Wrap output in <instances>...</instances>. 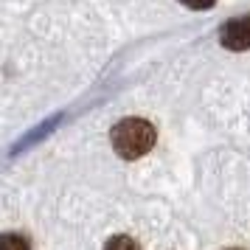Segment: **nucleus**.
Returning <instances> with one entry per match:
<instances>
[{"label": "nucleus", "mask_w": 250, "mask_h": 250, "mask_svg": "<svg viewBox=\"0 0 250 250\" xmlns=\"http://www.w3.org/2000/svg\"><path fill=\"white\" fill-rule=\"evenodd\" d=\"M155 126L144 118H124L113 126V146L124 160L144 158L149 149L155 146Z\"/></svg>", "instance_id": "f257e3e1"}, {"label": "nucleus", "mask_w": 250, "mask_h": 250, "mask_svg": "<svg viewBox=\"0 0 250 250\" xmlns=\"http://www.w3.org/2000/svg\"><path fill=\"white\" fill-rule=\"evenodd\" d=\"M222 45L230 48V51H245L250 42V34H248V20H230L228 25H222Z\"/></svg>", "instance_id": "f03ea898"}, {"label": "nucleus", "mask_w": 250, "mask_h": 250, "mask_svg": "<svg viewBox=\"0 0 250 250\" xmlns=\"http://www.w3.org/2000/svg\"><path fill=\"white\" fill-rule=\"evenodd\" d=\"M0 250H31L20 233H3L0 236Z\"/></svg>", "instance_id": "7ed1b4c3"}, {"label": "nucleus", "mask_w": 250, "mask_h": 250, "mask_svg": "<svg viewBox=\"0 0 250 250\" xmlns=\"http://www.w3.org/2000/svg\"><path fill=\"white\" fill-rule=\"evenodd\" d=\"M104 250H138V245L129 236H113L104 245Z\"/></svg>", "instance_id": "20e7f679"}, {"label": "nucleus", "mask_w": 250, "mask_h": 250, "mask_svg": "<svg viewBox=\"0 0 250 250\" xmlns=\"http://www.w3.org/2000/svg\"><path fill=\"white\" fill-rule=\"evenodd\" d=\"M183 6H188V9H194V12H203V9H211L216 0H180Z\"/></svg>", "instance_id": "39448f33"}]
</instances>
